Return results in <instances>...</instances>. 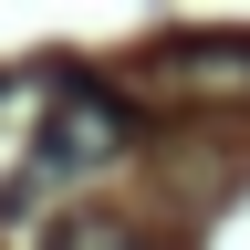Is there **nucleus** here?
Segmentation results:
<instances>
[{
    "mask_svg": "<svg viewBox=\"0 0 250 250\" xmlns=\"http://www.w3.org/2000/svg\"><path fill=\"white\" fill-rule=\"evenodd\" d=\"M125 136H136L125 94H104V83H62V94H52V115H42V136H31V177L11 188V208H21L42 177H83V167H104Z\"/></svg>",
    "mask_w": 250,
    "mask_h": 250,
    "instance_id": "f257e3e1",
    "label": "nucleus"
},
{
    "mask_svg": "<svg viewBox=\"0 0 250 250\" xmlns=\"http://www.w3.org/2000/svg\"><path fill=\"white\" fill-rule=\"evenodd\" d=\"M42 250H156L136 219H115V208H73V219H52V240Z\"/></svg>",
    "mask_w": 250,
    "mask_h": 250,
    "instance_id": "f03ea898",
    "label": "nucleus"
}]
</instances>
